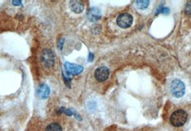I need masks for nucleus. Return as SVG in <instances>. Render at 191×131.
<instances>
[{"mask_svg": "<svg viewBox=\"0 0 191 131\" xmlns=\"http://www.w3.org/2000/svg\"><path fill=\"white\" fill-rule=\"evenodd\" d=\"M188 119L187 113L183 110H178L170 117V123L175 127H180L185 124Z\"/></svg>", "mask_w": 191, "mask_h": 131, "instance_id": "f257e3e1", "label": "nucleus"}, {"mask_svg": "<svg viewBox=\"0 0 191 131\" xmlns=\"http://www.w3.org/2000/svg\"><path fill=\"white\" fill-rule=\"evenodd\" d=\"M171 92L176 98H181L184 95L185 92V86L182 81L175 79L171 83Z\"/></svg>", "mask_w": 191, "mask_h": 131, "instance_id": "f03ea898", "label": "nucleus"}, {"mask_svg": "<svg viewBox=\"0 0 191 131\" xmlns=\"http://www.w3.org/2000/svg\"><path fill=\"white\" fill-rule=\"evenodd\" d=\"M133 17L131 14L128 13L121 14L119 16L117 17L116 19V23L121 28L126 29L132 24Z\"/></svg>", "mask_w": 191, "mask_h": 131, "instance_id": "7ed1b4c3", "label": "nucleus"}, {"mask_svg": "<svg viewBox=\"0 0 191 131\" xmlns=\"http://www.w3.org/2000/svg\"><path fill=\"white\" fill-rule=\"evenodd\" d=\"M41 60L45 66L48 68L53 66L55 62V57L53 52L48 49H44L41 54Z\"/></svg>", "mask_w": 191, "mask_h": 131, "instance_id": "20e7f679", "label": "nucleus"}, {"mask_svg": "<svg viewBox=\"0 0 191 131\" xmlns=\"http://www.w3.org/2000/svg\"><path fill=\"white\" fill-rule=\"evenodd\" d=\"M109 75V70L106 68V67H100V68H97L94 73V76L96 80L98 82H103L106 79L108 78Z\"/></svg>", "mask_w": 191, "mask_h": 131, "instance_id": "39448f33", "label": "nucleus"}, {"mask_svg": "<svg viewBox=\"0 0 191 131\" xmlns=\"http://www.w3.org/2000/svg\"><path fill=\"white\" fill-rule=\"evenodd\" d=\"M65 69L67 71V73L68 74H71L72 75H76L82 73V71L83 70V68L81 65H74L71 63H65Z\"/></svg>", "mask_w": 191, "mask_h": 131, "instance_id": "423d86ee", "label": "nucleus"}, {"mask_svg": "<svg viewBox=\"0 0 191 131\" xmlns=\"http://www.w3.org/2000/svg\"><path fill=\"white\" fill-rule=\"evenodd\" d=\"M87 17L89 21L91 22H96L99 20L101 17V11L98 8L96 7H92L89 9L87 12Z\"/></svg>", "mask_w": 191, "mask_h": 131, "instance_id": "0eeeda50", "label": "nucleus"}, {"mask_svg": "<svg viewBox=\"0 0 191 131\" xmlns=\"http://www.w3.org/2000/svg\"><path fill=\"white\" fill-rule=\"evenodd\" d=\"M70 7L72 11L75 12V13L79 14L83 11L84 4L81 1H79V0H74V1H71Z\"/></svg>", "mask_w": 191, "mask_h": 131, "instance_id": "6e6552de", "label": "nucleus"}, {"mask_svg": "<svg viewBox=\"0 0 191 131\" xmlns=\"http://www.w3.org/2000/svg\"><path fill=\"white\" fill-rule=\"evenodd\" d=\"M50 95V88L45 84H42L38 89V95L40 98L45 99Z\"/></svg>", "mask_w": 191, "mask_h": 131, "instance_id": "1a4fd4ad", "label": "nucleus"}, {"mask_svg": "<svg viewBox=\"0 0 191 131\" xmlns=\"http://www.w3.org/2000/svg\"><path fill=\"white\" fill-rule=\"evenodd\" d=\"M45 131H63L61 126L57 123H51L47 126Z\"/></svg>", "mask_w": 191, "mask_h": 131, "instance_id": "9d476101", "label": "nucleus"}, {"mask_svg": "<svg viewBox=\"0 0 191 131\" xmlns=\"http://www.w3.org/2000/svg\"><path fill=\"white\" fill-rule=\"evenodd\" d=\"M150 4L149 0H140V1L136 2V5L140 9H145L147 8Z\"/></svg>", "mask_w": 191, "mask_h": 131, "instance_id": "9b49d317", "label": "nucleus"}, {"mask_svg": "<svg viewBox=\"0 0 191 131\" xmlns=\"http://www.w3.org/2000/svg\"><path fill=\"white\" fill-rule=\"evenodd\" d=\"M170 12V9L167 7H160L158 8L157 11H156V15L159 14V13H162V14H168Z\"/></svg>", "mask_w": 191, "mask_h": 131, "instance_id": "f8f14e48", "label": "nucleus"}, {"mask_svg": "<svg viewBox=\"0 0 191 131\" xmlns=\"http://www.w3.org/2000/svg\"><path fill=\"white\" fill-rule=\"evenodd\" d=\"M185 11L188 14H191V2H190V3H188L187 4V6H186V8H185Z\"/></svg>", "mask_w": 191, "mask_h": 131, "instance_id": "ddd939ff", "label": "nucleus"}, {"mask_svg": "<svg viewBox=\"0 0 191 131\" xmlns=\"http://www.w3.org/2000/svg\"><path fill=\"white\" fill-rule=\"evenodd\" d=\"M12 4H14V5L18 6V5H21L22 4V1H12Z\"/></svg>", "mask_w": 191, "mask_h": 131, "instance_id": "4468645a", "label": "nucleus"}, {"mask_svg": "<svg viewBox=\"0 0 191 131\" xmlns=\"http://www.w3.org/2000/svg\"><path fill=\"white\" fill-rule=\"evenodd\" d=\"M89 61H92V60L93 59V55L92 53H90V55H89Z\"/></svg>", "mask_w": 191, "mask_h": 131, "instance_id": "2eb2a0df", "label": "nucleus"}]
</instances>
